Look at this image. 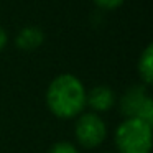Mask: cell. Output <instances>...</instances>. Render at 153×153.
<instances>
[{"label": "cell", "instance_id": "cell-5", "mask_svg": "<svg viewBox=\"0 0 153 153\" xmlns=\"http://www.w3.org/2000/svg\"><path fill=\"white\" fill-rule=\"evenodd\" d=\"M114 100H115V96L107 86H97L89 94H86V104H89L97 112L109 110L114 105Z\"/></svg>", "mask_w": 153, "mask_h": 153}, {"label": "cell", "instance_id": "cell-10", "mask_svg": "<svg viewBox=\"0 0 153 153\" xmlns=\"http://www.w3.org/2000/svg\"><path fill=\"white\" fill-rule=\"evenodd\" d=\"M5 45H7V33H5L2 28H0V50H2Z\"/></svg>", "mask_w": 153, "mask_h": 153}, {"label": "cell", "instance_id": "cell-1", "mask_svg": "<svg viewBox=\"0 0 153 153\" xmlns=\"http://www.w3.org/2000/svg\"><path fill=\"white\" fill-rule=\"evenodd\" d=\"M46 102L56 117L71 119L82 112L86 105V89L73 74H61L48 87Z\"/></svg>", "mask_w": 153, "mask_h": 153}, {"label": "cell", "instance_id": "cell-2", "mask_svg": "<svg viewBox=\"0 0 153 153\" xmlns=\"http://www.w3.org/2000/svg\"><path fill=\"white\" fill-rule=\"evenodd\" d=\"M115 143L120 153H150L152 125L140 119H125L115 132Z\"/></svg>", "mask_w": 153, "mask_h": 153}, {"label": "cell", "instance_id": "cell-3", "mask_svg": "<svg viewBox=\"0 0 153 153\" xmlns=\"http://www.w3.org/2000/svg\"><path fill=\"white\" fill-rule=\"evenodd\" d=\"M120 109H122V114L127 119H140L152 125L153 102H152V97L145 92L143 87L133 86L123 96L122 102H120Z\"/></svg>", "mask_w": 153, "mask_h": 153}, {"label": "cell", "instance_id": "cell-8", "mask_svg": "<svg viewBox=\"0 0 153 153\" xmlns=\"http://www.w3.org/2000/svg\"><path fill=\"white\" fill-rule=\"evenodd\" d=\"M50 153H77V150L74 148L71 143L59 142V143H56V145H53V148L50 150Z\"/></svg>", "mask_w": 153, "mask_h": 153}, {"label": "cell", "instance_id": "cell-4", "mask_svg": "<svg viewBox=\"0 0 153 153\" xmlns=\"http://www.w3.org/2000/svg\"><path fill=\"white\" fill-rule=\"evenodd\" d=\"M107 135L104 120L97 114H82L76 123V138L86 148L100 145Z\"/></svg>", "mask_w": 153, "mask_h": 153}, {"label": "cell", "instance_id": "cell-6", "mask_svg": "<svg viewBox=\"0 0 153 153\" xmlns=\"http://www.w3.org/2000/svg\"><path fill=\"white\" fill-rule=\"evenodd\" d=\"M41 43H43V33H41V30H38L35 27L22 30L17 36L18 48H23V50H35Z\"/></svg>", "mask_w": 153, "mask_h": 153}, {"label": "cell", "instance_id": "cell-7", "mask_svg": "<svg viewBox=\"0 0 153 153\" xmlns=\"http://www.w3.org/2000/svg\"><path fill=\"white\" fill-rule=\"evenodd\" d=\"M138 71L145 84L153 82V46L148 45L145 48V51L142 53L138 61Z\"/></svg>", "mask_w": 153, "mask_h": 153}, {"label": "cell", "instance_id": "cell-9", "mask_svg": "<svg viewBox=\"0 0 153 153\" xmlns=\"http://www.w3.org/2000/svg\"><path fill=\"white\" fill-rule=\"evenodd\" d=\"M97 7L100 8H107V10H114V8L120 7L123 4V0H94Z\"/></svg>", "mask_w": 153, "mask_h": 153}]
</instances>
